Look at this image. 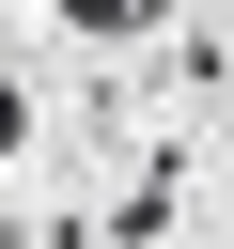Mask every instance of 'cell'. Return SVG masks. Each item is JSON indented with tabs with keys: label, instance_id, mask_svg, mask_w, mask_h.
<instances>
[{
	"label": "cell",
	"instance_id": "obj_1",
	"mask_svg": "<svg viewBox=\"0 0 234 249\" xmlns=\"http://www.w3.org/2000/svg\"><path fill=\"white\" fill-rule=\"evenodd\" d=\"M16 124H31V109H16V78H0V156H16Z\"/></svg>",
	"mask_w": 234,
	"mask_h": 249
}]
</instances>
